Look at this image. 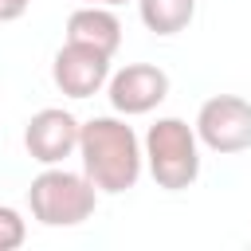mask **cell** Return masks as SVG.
I'll list each match as a JSON object with an SVG mask.
<instances>
[{
	"label": "cell",
	"mask_w": 251,
	"mask_h": 251,
	"mask_svg": "<svg viewBox=\"0 0 251 251\" xmlns=\"http://www.w3.org/2000/svg\"><path fill=\"white\" fill-rule=\"evenodd\" d=\"M78 161H82L86 180L106 196L129 192L141 180V169H145L141 137L133 133V126H126L122 114H102V118L82 122Z\"/></svg>",
	"instance_id": "obj_1"
},
{
	"label": "cell",
	"mask_w": 251,
	"mask_h": 251,
	"mask_svg": "<svg viewBox=\"0 0 251 251\" xmlns=\"http://www.w3.org/2000/svg\"><path fill=\"white\" fill-rule=\"evenodd\" d=\"M27 4H31V0H0V24L20 20V16L27 12Z\"/></svg>",
	"instance_id": "obj_11"
},
{
	"label": "cell",
	"mask_w": 251,
	"mask_h": 251,
	"mask_svg": "<svg viewBox=\"0 0 251 251\" xmlns=\"http://www.w3.org/2000/svg\"><path fill=\"white\" fill-rule=\"evenodd\" d=\"M78 129H82V122H78L71 110H63V106H43V110H35V114L27 118V126H24V149H27V157L39 161V165H63L67 157L78 153Z\"/></svg>",
	"instance_id": "obj_6"
},
{
	"label": "cell",
	"mask_w": 251,
	"mask_h": 251,
	"mask_svg": "<svg viewBox=\"0 0 251 251\" xmlns=\"http://www.w3.org/2000/svg\"><path fill=\"white\" fill-rule=\"evenodd\" d=\"M27 208H31V220H39L43 227H75L94 216L98 188L86 180V173L43 165V173L31 176L27 184Z\"/></svg>",
	"instance_id": "obj_3"
},
{
	"label": "cell",
	"mask_w": 251,
	"mask_h": 251,
	"mask_svg": "<svg viewBox=\"0 0 251 251\" xmlns=\"http://www.w3.org/2000/svg\"><path fill=\"white\" fill-rule=\"evenodd\" d=\"M196 137L204 149L231 157L251 149V102L239 94H212L196 110Z\"/></svg>",
	"instance_id": "obj_4"
},
{
	"label": "cell",
	"mask_w": 251,
	"mask_h": 251,
	"mask_svg": "<svg viewBox=\"0 0 251 251\" xmlns=\"http://www.w3.org/2000/svg\"><path fill=\"white\" fill-rule=\"evenodd\" d=\"M24 239H27V220L12 204H0V251H16Z\"/></svg>",
	"instance_id": "obj_10"
},
{
	"label": "cell",
	"mask_w": 251,
	"mask_h": 251,
	"mask_svg": "<svg viewBox=\"0 0 251 251\" xmlns=\"http://www.w3.org/2000/svg\"><path fill=\"white\" fill-rule=\"evenodd\" d=\"M137 16L153 35H180L196 20V0H137Z\"/></svg>",
	"instance_id": "obj_9"
},
{
	"label": "cell",
	"mask_w": 251,
	"mask_h": 251,
	"mask_svg": "<svg viewBox=\"0 0 251 251\" xmlns=\"http://www.w3.org/2000/svg\"><path fill=\"white\" fill-rule=\"evenodd\" d=\"M141 157H145L149 176L165 192L192 188L200 176V137L184 118H157L145 129Z\"/></svg>",
	"instance_id": "obj_2"
},
{
	"label": "cell",
	"mask_w": 251,
	"mask_h": 251,
	"mask_svg": "<svg viewBox=\"0 0 251 251\" xmlns=\"http://www.w3.org/2000/svg\"><path fill=\"white\" fill-rule=\"evenodd\" d=\"M106 98H110L114 114H122V118L153 114L169 98V75L157 63H126L122 71H114L106 78Z\"/></svg>",
	"instance_id": "obj_5"
},
{
	"label": "cell",
	"mask_w": 251,
	"mask_h": 251,
	"mask_svg": "<svg viewBox=\"0 0 251 251\" xmlns=\"http://www.w3.org/2000/svg\"><path fill=\"white\" fill-rule=\"evenodd\" d=\"M82 4H102V8H118V4H129V0H82Z\"/></svg>",
	"instance_id": "obj_12"
},
{
	"label": "cell",
	"mask_w": 251,
	"mask_h": 251,
	"mask_svg": "<svg viewBox=\"0 0 251 251\" xmlns=\"http://www.w3.org/2000/svg\"><path fill=\"white\" fill-rule=\"evenodd\" d=\"M51 78L67 98H90L110 78V55L82 43H63L51 59Z\"/></svg>",
	"instance_id": "obj_7"
},
{
	"label": "cell",
	"mask_w": 251,
	"mask_h": 251,
	"mask_svg": "<svg viewBox=\"0 0 251 251\" xmlns=\"http://www.w3.org/2000/svg\"><path fill=\"white\" fill-rule=\"evenodd\" d=\"M67 43H82L114 59V51L122 47V20L114 16V8L82 4L67 16Z\"/></svg>",
	"instance_id": "obj_8"
}]
</instances>
